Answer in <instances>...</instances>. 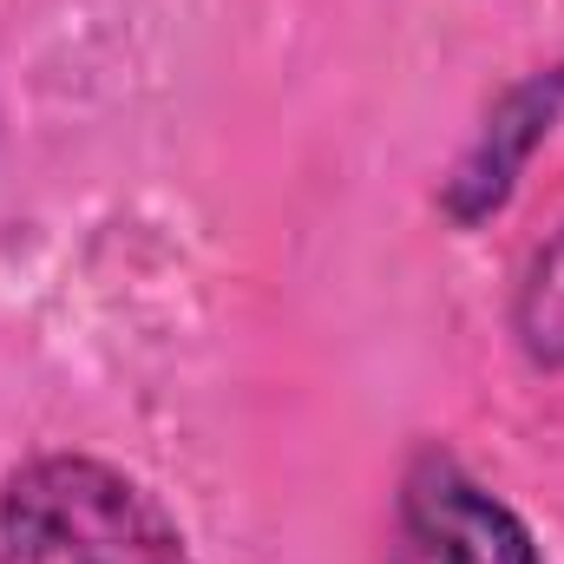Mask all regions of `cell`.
Segmentation results:
<instances>
[{
	"label": "cell",
	"instance_id": "obj_1",
	"mask_svg": "<svg viewBox=\"0 0 564 564\" xmlns=\"http://www.w3.org/2000/svg\"><path fill=\"white\" fill-rule=\"evenodd\" d=\"M0 564H191V552L144 486L53 453L0 486Z\"/></svg>",
	"mask_w": 564,
	"mask_h": 564
},
{
	"label": "cell",
	"instance_id": "obj_2",
	"mask_svg": "<svg viewBox=\"0 0 564 564\" xmlns=\"http://www.w3.org/2000/svg\"><path fill=\"white\" fill-rule=\"evenodd\" d=\"M394 564H539V552L492 492H479L453 459L426 453L401 486Z\"/></svg>",
	"mask_w": 564,
	"mask_h": 564
},
{
	"label": "cell",
	"instance_id": "obj_3",
	"mask_svg": "<svg viewBox=\"0 0 564 564\" xmlns=\"http://www.w3.org/2000/svg\"><path fill=\"white\" fill-rule=\"evenodd\" d=\"M519 335H525L532 361L564 368V230L532 257V276L519 289Z\"/></svg>",
	"mask_w": 564,
	"mask_h": 564
}]
</instances>
